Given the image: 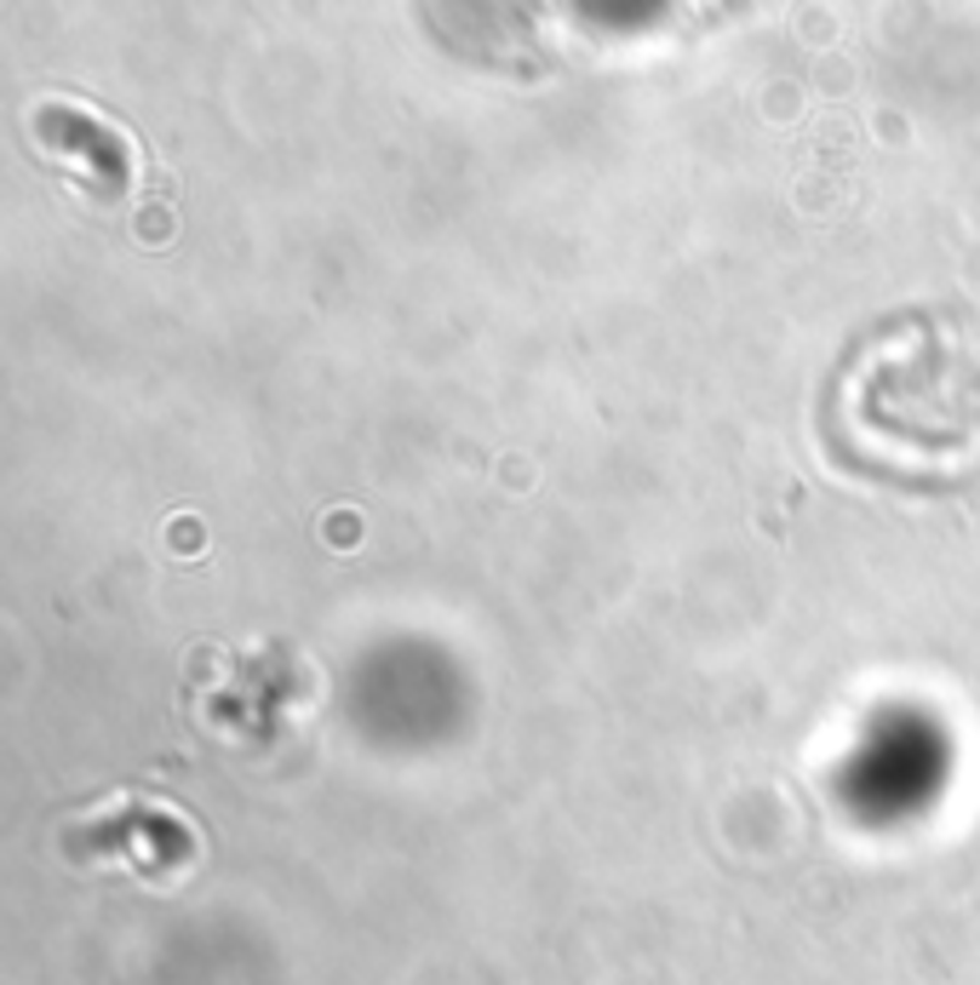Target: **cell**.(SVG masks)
Here are the masks:
<instances>
[{"label":"cell","instance_id":"6da1fadb","mask_svg":"<svg viewBox=\"0 0 980 985\" xmlns=\"http://www.w3.org/2000/svg\"><path fill=\"white\" fill-rule=\"evenodd\" d=\"M831 465L952 499L980 481V322L952 310H889L860 333L820 396Z\"/></svg>","mask_w":980,"mask_h":985},{"label":"cell","instance_id":"7a4b0ae2","mask_svg":"<svg viewBox=\"0 0 980 985\" xmlns=\"http://www.w3.org/2000/svg\"><path fill=\"white\" fill-rule=\"evenodd\" d=\"M763 0H413L424 35L482 75L545 80L700 41Z\"/></svg>","mask_w":980,"mask_h":985}]
</instances>
